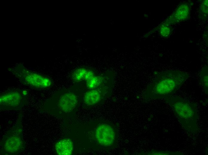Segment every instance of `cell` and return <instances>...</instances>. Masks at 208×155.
Listing matches in <instances>:
<instances>
[{"instance_id": "cell-1", "label": "cell", "mask_w": 208, "mask_h": 155, "mask_svg": "<svg viewBox=\"0 0 208 155\" xmlns=\"http://www.w3.org/2000/svg\"><path fill=\"white\" fill-rule=\"evenodd\" d=\"M189 75L178 71H169L157 75L145 93L146 99L165 98L176 91L188 79Z\"/></svg>"}, {"instance_id": "cell-4", "label": "cell", "mask_w": 208, "mask_h": 155, "mask_svg": "<svg viewBox=\"0 0 208 155\" xmlns=\"http://www.w3.org/2000/svg\"><path fill=\"white\" fill-rule=\"evenodd\" d=\"M71 89H65L59 92L48 100L45 105L47 110L63 113L73 111L79 103V96Z\"/></svg>"}, {"instance_id": "cell-3", "label": "cell", "mask_w": 208, "mask_h": 155, "mask_svg": "<svg viewBox=\"0 0 208 155\" xmlns=\"http://www.w3.org/2000/svg\"><path fill=\"white\" fill-rule=\"evenodd\" d=\"M21 116H19L15 125L3 136L0 142L1 154L15 155L22 152L25 148Z\"/></svg>"}, {"instance_id": "cell-5", "label": "cell", "mask_w": 208, "mask_h": 155, "mask_svg": "<svg viewBox=\"0 0 208 155\" xmlns=\"http://www.w3.org/2000/svg\"><path fill=\"white\" fill-rule=\"evenodd\" d=\"M22 84L36 89L48 88L52 84L48 77L27 69L22 65H16L9 70Z\"/></svg>"}, {"instance_id": "cell-10", "label": "cell", "mask_w": 208, "mask_h": 155, "mask_svg": "<svg viewBox=\"0 0 208 155\" xmlns=\"http://www.w3.org/2000/svg\"><path fill=\"white\" fill-rule=\"evenodd\" d=\"M88 68L81 67L74 69L71 72V78L74 82H81L84 81Z\"/></svg>"}, {"instance_id": "cell-12", "label": "cell", "mask_w": 208, "mask_h": 155, "mask_svg": "<svg viewBox=\"0 0 208 155\" xmlns=\"http://www.w3.org/2000/svg\"><path fill=\"white\" fill-rule=\"evenodd\" d=\"M189 11L188 8L187 6L182 5L177 10L176 16H178V19L180 20L186 18L188 15Z\"/></svg>"}, {"instance_id": "cell-6", "label": "cell", "mask_w": 208, "mask_h": 155, "mask_svg": "<svg viewBox=\"0 0 208 155\" xmlns=\"http://www.w3.org/2000/svg\"><path fill=\"white\" fill-rule=\"evenodd\" d=\"M94 134L97 143L103 147L114 148L117 145V130L112 125L105 123H99L94 129Z\"/></svg>"}, {"instance_id": "cell-2", "label": "cell", "mask_w": 208, "mask_h": 155, "mask_svg": "<svg viewBox=\"0 0 208 155\" xmlns=\"http://www.w3.org/2000/svg\"><path fill=\"white\" fill-rule=\"evenodd\" d=\"M165 99L183 128L189 132H195L198 128L196 105L179 97L169 96Z\"/></svg>"}, {"instance_id": "cell-11", "label": "cell", "mask_w": 208, "mask_h": 155, "mask_svg": "<svg viewBox=\"0 0 208 155\" xmlns=\"http://www.w3.org/2000/svg\"><path fill=\"white\" fill-rule=\"evenodd\" d=\"M201 82L205 89L206 94L208 92V68L205 67L202 69L200 73Z\"/></svg>"}, {"instance_id": "cell-8", "label": "cell", "mask_w": 208, "mask_h": 155, "mask_svg": "<svg viewBox=\"0 0 208 155\" xmlns=\"http://www.w3.org/2000/svg\"><path fill=\"white\" fill-rule=\"evenodd\" d=\"M112 83L100 87L89 89L84 94L83 100L87 106L95 105L101 102L108 95L112 87Z\"/></svg>"}, {"instance_id": "cell-13", "label": "cell", "mask_w": 208, "mask_h": 155, "mask_svg": "<svg viewBox=\"0 0 208 155\" xmlns=\"http://www.w3.org/2000/svg\"><path fill=\"white\" fill-rule=\"evenodd\" d=\"M144 155H180L182 153L179 152L169 151H151L143 153Z\"/></svg>"}, {"instance_id": "cell-9", "label": "cell", "mask_w": 208, "mask_h": 155, "mask_svg": "<svg viewBox=\"0 0 208 155\" xmlns=\"http://www.w3.org/2000/svg\"><path fill=\"white\" fill-rule=\"evenodd\" d=\"M73 143L69 138H64L59 140L55 144L56 154L59 155H71L72 154Z\"/></svg>"}, {"instance_id": "cell-7", "label": "cell", "mask_w": 208, "mask_h": 155, "mask_svg": "<svg viewBox=\"0 0 208 155\" xmlns=\"http://www.w3.org/2000/svg\"><path fill=\"white\" fill-rule=\"evenodd\" d=\"M27 95L17 90H11L2 93L0 95V108L1 110H17L25 104Z\"/></svg>"}]
</instances>
